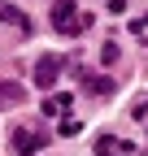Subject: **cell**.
I'll use <instances>...</instances> for the list:
<instances>
[{"label":"cell","instance_id":"1","mask_svg":"<svg viewBox=\"0 0 148 156\" xmlns=\"http://www.w3.org/2000/svg\"><path fill=\"white\" fill-rule=\"evenodd\" d=\"M52 26H57L61 35H79V30L91 26V17L79 13V5H74V0H57V5H52Z\"/></svg>","mask_w":148,"mask_h":156},{"label":"cell","instance_id":"2","mask_svg":"<svg viewBox=\"0 0 148 156\" xmlns=\"http://www.w3.org/2000/svg\"><path fill=\"white\" fill-rule=\"evenodd\" d=\"M57 78H61V56H39V61H35V83H39V87H52V83H57Z\"/></svg>","mask_w":148,"mask_h":156},{"label":"cell","instance_id":"3","mask_svg":"<svg viewBox=\"0 0 148 156\" xmlns=\"http://www.w3.org/2000/svg\"><path fill=\"white\" fill-rule=\"evenodd\" d=\"M44 143H48V139H44V134L35 130V126H22V130H13V147L22 152V156H26V152H39Z\"/></svg>","mask_w":148,"mask_h":156},{"label":"cell","instance_id":"4","mask_svg":"<svg viewBox=\"0 0 148 156\" xmlns=\"http://www.w3.org/2000/svg\"><path fill=\"white\" fill-rule=\"evenodd\" d=\"M79 74H83V69H79ZM83 83H87L91 95H113V78H105V74H83Z\"/></svg>","mask_w":148,"mask_h":156},{"label":"cell","instance_id":"5","mask_svg":"<svg viewBox=\"0 0 148 156\" xmlns=\"http://www.w3.org/2000/svg\"><path fill=\"white\" fill-rule=\"evenodd\" d=\"M26 100V91L17 87V83H0V108H13V104H22Z\"/></svg>","mask_w":148,"mask_h":156},{"label":"cell","instance_id":"6","mask_svg":"<svg viewBox=\"0 0 148 156\" xmlns=\"http://www.w3.org/2000/svg\"><path fill=\"white\" fill-rule=\"evenodd\" d=\"M0 22H9V26H17V30H31V17L17 13L13 5H0Z\"/></svg>","mask_w":148,"mask_h":156},{"label":"cell","instance_id":"7","mask_svg":"<svg viewBox=\"0 0 148 156\" xmlns=\"http://www.w3.org/2000/svg\"><path fill=\"white\" fill-rule=\"evenodd\" d=\"M44 113L48 117H70V95H48V100H44Z\"/></svg>","mask_w":148,"mask_h":156},{"label":"cell","instance_id":"8","mask_svg":"<svg viewBox=\"0 0 148 156\" xmlns=\"http://www.w3.org/2000/svg\"><path fill=\"white\" fill-rule=\"evenodd\" d=\"M118 152H131V143H118L113 134H100V143H96V156H118Z\"/></svg>","mask_w":148,"mask_h":156},{"label":"cell","instance_id":"9","mask_svg":"<svg viewBox=\"0 0 148 156\" xmlns=\"http://www.w3.org/2000/svg\"><path fill=\"white\" fill-rule=\"evenodd\" d=\"M131 113H135V122H139V126L148 130V95H139V100H135V108H131Z\"/></svg>","mask_w":148,"mask_h":156},{"label":"cell","instance_id":"10","mask_svg":"<svg viewBox=\"0 0 148 156\" xmlns=\"http://www.w3.org/2000/svg\"><path fill=\"white\" fill-rule=\"evenodd\" d=\"M131 30H135L139 44H148V13H144V17H135V26H131Z\"/></svg>","mask_w":148,"mask_h":156},{"label":"cell","instance_id":"11","mask_svg":"<svg viewBox=\"0 0 148 156\" xmlns=\"http://www.w3.org/2000/svg\"><path fill=\"white\" fill-rule=\"evenodd\" d=\"M79 130H83L79 117H61V134H79Z\"/></svg>","mask_w":148,"mask_h":156},{"label":"cell","instance_id":"12","mask_svg":"<svg viewBox=\"0 0 148 156\" xmlns=\"http://www.w3.org/2000/svg\"><path fill=\"white\" fill-rule=\"evenodd\" d=\"M105 9L109 13H126V0H105Z\"/></svg>","mask_w":148,"mask_h":156}]
</instances>
